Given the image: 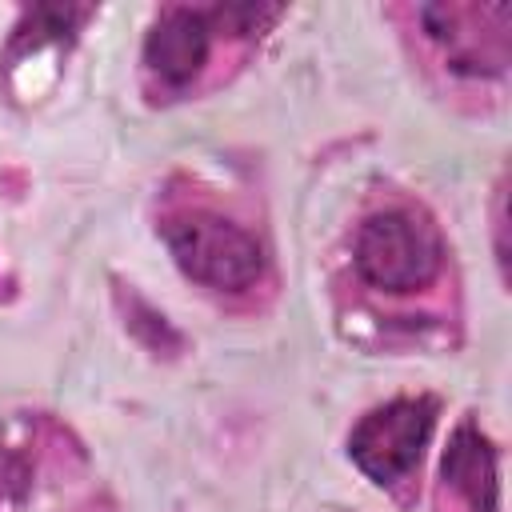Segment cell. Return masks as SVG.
<instances>
[{"label":"cell","mask_w":512,"mask_h":512,"mask_svg":"<svg viewBox=\"0 0 512 512\" xmlns=\"http://www.w3.org/2000/svg\"><path fill=\"white\" fill-rule=\"evenodd\" d=\"M444 264L448 244L420 204H380L364 212L352 232V276L372 296H432L444 284Z\"/></svg>","instance_id":"cell-1"},{"label":"cell","mask_w":512,"mask_h":512,"mask_svg":"<svg viewBox=\"0 0 512 512\" xmlns=\"http://www.w3.org/2000/svg\"><path fill=\"white\" fill-rule=\"evenodd\" d=\"M160 240L176 268L208 292H248L264 280L260 240L204 200H180L160 216Z\"/></svg>","instance_id":"cell-2"},{"label":"cell","mask_w":512,"mask_h":512,"mask_svg":"<svg viewBox=\"0 0 512 512\" xmlns=\"http://www.w3.org/2000/svg\"><path fill=\"white\" fill-rule=\"evenodd\" d=\"M440 64L460 80H492L508 72V4H420L412 8Z\"/></svg>","instance_id":"cell-3"},{"label":"cell","mask_w":512,"mask_h":512,"mask_svg":"<svg viewBox=\"0 0 512 512\" xmlns=\"http://www.w3.org/2000/svg\"><path fill=\"white\" fill-rule=\"evenodd\" d=\"M436 424V400L428 396H400L372 412H364L348 436L352 464L380 488L400 484L420 464V452Z\"/></svg>","instance_id":"cell-4"},{"label":"cell","mask_w":512,"mask_h":512,"mask_svg":"<svg viewBox=\"0 0 512 512\" xmlns=\"http://www.w3.org/2000/svg\"><path fill=\"white\" fill-rule=\"evenodd\" d=\"M216 36L208 8H164L144 40V64L164 88H192L212 60Z\"/></svg>","instance_id":"cell-5"},{"label":"cell","mask_w":512,"mask_h":512,"mask_svg":"<svg viewBox=\"0 0 512 512\" xmlns=\"http://www.w3.org/2000/svg\"><path fill=\"white\" fill-rule=\"evenodd\" d=\"M440 488L464 512H496L500 484H496V452L476 424H460L440 460Z\"/></svg>","instance_id":"cell-6"}]
</instances>
